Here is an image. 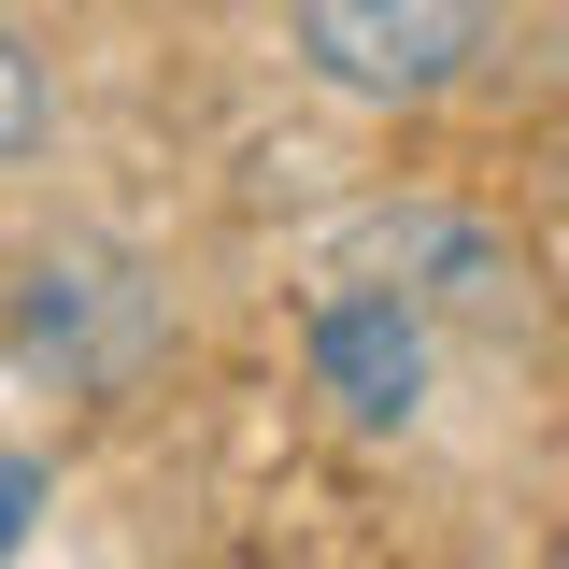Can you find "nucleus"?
I'll return each mask as SVG.
<instances>
[{
	"mask_svg": "<svg viewBox=\"0 0 569 569\" xmlns=\"http://www.w3.org/2000/svg\"><path fill=\"white\" fill-rule=\"evenodd\" d=\"M0 356L58 399H129L142 370L171 356V284L142 271L129 242H29L14 257V299H0Z\"/></svg>",
	"mask_w": 569,
	"mask_h": 569,
	"instance_id": "obj_1",
	"label": "nucleus"
},
{
	"mask_svg": "<svg viewBox=\"0 0 569 569\" xmlns=\"http://www.w3.org/2000/svg\"><path fill=\"white\" fill-rule=\"evenodd\" d=\"M284 43L328 100H370V114H413L441 86H470L498 43V0H284Z\"/></svg>",
	"mask_w": 569,
	"mask_h": 569,
	"instance_id": "obj_2",
	"label": "nucleus"
},
{
	"mask_svg": "<svg viewBox=\"0 0 569 569\" xmlns=\"http://www.w3.org/2000/svg\"><path fill=\"white\" fill-rule=\"evenodd\" d=\"M370 257L399 271V299H427V313H456V328H485V342H541V284H527V257L498 242L485 213H370Z\"/></svg>",
	"mask_w": 569,
	"mask_h": 569,
	"instance_id": "obj_3",
	"label": "nucleus"
},
{
	"mask_svg": "<svg viewBox=\"0 0 569 569\" xmlns=\"http://www.w3.org/2000/svg\"><path fill=\"white\" fill-rule=\"evenodd\" d=\"M313 385H328V413L342 427H413L427 413V299L399 284H342V299H313Z\"/></svg>",
	"mask_w": 569,
	"mask_h": 569,
	"instance_id": "obj_4",
	"label": "nucleus"
},
{
	"mask_svg": "<svg viewBox=\"0 0 569 569\" xmlns=\"http://www.w3.org/2000/svg\"><path fill=\"white\" fill-rule=\"evenodd\" d=\"M43 142H58V71L29 29H0V171H29Z\"/></svg>",
	"mask_w": 569,
	"mask_h": 569,
	"instance_id": "obj_5",
	"label": "nucleus"
},
{
	"mask_svg": "<svg viewBox=\"0 0 569 569\" xmlns=\"http://www.w3.org/2000/svg\"><path fill=\"white\" fill-rule=\"evenodd\" d=\"M29 512H43V456H0V556L29 541Z\"/></svg>",
	"mask_w": 569,
	"mask_h": 569,
	"instance_id": "obj_6",
	"label": "nucleus"
}]
</instances>
